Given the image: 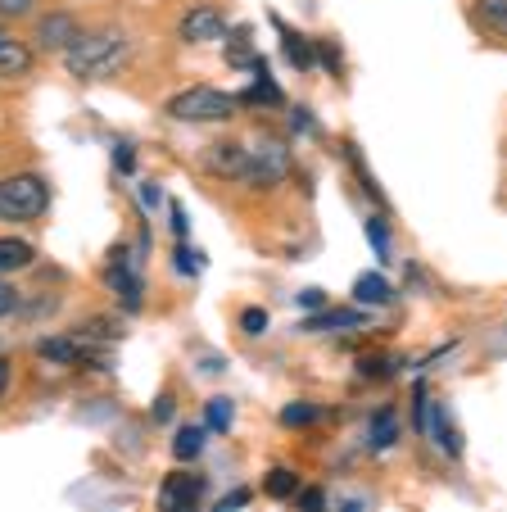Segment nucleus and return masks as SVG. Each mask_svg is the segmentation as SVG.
<instances>
[{
    "label": "nucleus",
    "mask_w": 507,
    "mask_h": 512,
    "mask_svg": "<svg viewBox=\"0 0 507 512\" xmlns=\"http://www.w3.org/2000/svg\"><path fill=\"white\" fill-rule=\"evenodd\" d=\"M132 46L123 32H77V41L64 50V68L82 82H100L127 64Z\"/></svg>",
    "instance_id": "1"
},
{
    "label": "nucleus",
    "mask_w": 507,
    "mask_h": 512,
    "mask_svg": "<svg viewBox=\"0 0 507 512\" xmlns=\"http://www.w3.org/2000/svg\"><path fill=\"white\" fill-rule=\"evenodd\" d=\"M50 204V186L46 177L37 173H14L0 182V218L5 223H28V218H41Z\"/></svg>",
    "instance_id": "2"
},
{
    "label": "nucleus",
    "mask_w": 507,
    "mask_h": 512,
    "mask_svg": "<svg viewBox=\"0 0 507 512\" xmlns=\"http://www.w3.org/2000/svg\"><path fill=\"white\" fill-rule=\"evenodd\" d=\"M168 114L177 123H227V118H236V96L218 87H186L168 100Z\"/></svg>",
    "instance_id": "3"
},
{
    "label": "nucleus",
    "mask_w": 507,
    "mask_h": 512,
    "mask_svg": "<svg viewBox=\"0 0 507 512\" xmlns=\"http://www.w3.org/2000/svg\"><path fill=\"white\" fill-rule=\"evenodd\" d=\"M286 173H290V150L281 141L245 145V168H240L245 186H277Z\"/></svg>",
    "instance_id": "4"
},
{
    "label": "nucleus",
    "mask_w": 507,
    "mask_h": 512,
    "mask_svg": "<svg viewBox=\"0 0 507 512\" xmlns=\"http://www.w3.org/2000/svg\"><path fill=\"white\" fill-rule=\"evenodd\" d=\"M105 281L118 300H123L127 313L141 309V277H136V259L127 245H114V254H109V263H105Z\"/></svg>",
    "instance_id": "5"
},
{
    "label": "nucleus",
    "mask_w": 507,
    "mask_h": 512,
    "mask_svg": "<svg viewBox=\"0 0 507 512\" xmlns=\"http://www.w3.org/2000/svg\"><path fill=\"white\" fill-rule=\"evenodd\" d=\"M37 354L50 358V363H64V368H100L105 363V354L82 336H50L37 345Z\"/></svg>",
    "instance_id": "6"
},
{
    "label": "nucleus",
    "mask_w": 507,
    "mask_h": 512,
    "mask_svg": "<svg viewBox=\"0 0 507 512\" xmlns=\"http://www.w3.org/2000/svg\"><path fill=\"white\" fill-rule=\"evenodd\" d=\"M200 494H204V481L195 472H173L163 481L159 490V512H195L200 508Z\"/></svg>",
    "instance_id": "7"
},
{
    "label": "nucleus",
    "mask_w": 507,
    "mask_h": 512,
    "mask_svg": "<svg viewBox=\"0 0 507 512\" xmlns=\"http://www.w3.org/2000/svg\"><path fill=\"white\" fill-rule=\"evenodd\" d=\"M182 37H186V41H195V46L222 41V37H227V19H222L218 5H195V10L182 19Z\"/></svg>",
    "instance_id": "8"
},
{
    "label": "nucleus",
    "mask_w": 507,
    "mask_h": 512,
    "mask_svg": "<svg viewBox=\"0 0 507 512\" xmlns=\"http://www.w3.org/2000/svg\"><path fill=\"white\" fill-rule=\"evenodd\" d=\"M77 19L73 14H64V10H55V14H41V23H37V46L41 50H68L77 41Z\"/></svg>",
    "instance_id": "9"
},
{
    "label": "nucleus",
    "mask_w": 507,
    "mask_h": 512,
    "mask_svg": "<svg viewBox=\"0 0 507 512\" xmlns=\"http://www.w3.org/2000/svg\"><path fill=\"white\" fill-rule=\"evenodd\" d=\"M32 73V50L19 37L0 32V78H28Z\"/></svg>",
    "instance_id": "10"
},
{
    "label": "nucleus",
    "mask_w": 507,
    "mask_h": 512,
    "mask_svg": "<svg viewBox=\"0 0 507 512\" xmlns=\"http://www.w3.org/2000/svg\"><path fill=\"white\" fill-rule=\"evenodd\" d=\"M204 168H209V173H218V177H236V182H240V168H245V145H240V141L209 145Z\"/></svg>",
    "instance_id": "11"
},
{
    "label": "nucleus",
    "mask_w": 507,
    "mask_h": 512,
    "mask_svg": "<svg viewBox=\"0 0 507 512\" xmlns=\"http://www.w3.org/2000/svg\"><path fill=\"white\" fill-rule=\"evenodd\" d=\"M363 322H367L363 309H322L317 318H304V331H354Z\"/></svg>",
    "instance_id": "12"
},
{
    "label": "nucleus",
    "mask_w": 507,
    "mask_h": 512,
    "mask_svg": "<svg viewBox=\"0 0 507 512\" xmlns=\"http://www.w3.org/2000/svg\"><path fill=\"white\" fill-rule=\"evenodd\" d=\"M32 259H37V250H32L28 241H19V236H0V277L23 272Z\"/></svg>",
    "instance_id": "13"
},
{
    "label": "nucleus",
    "mask_w": 507,
    "mask_h": 512,
    "mask_svg": "<svg viewBox=\"0 0 507 512\" xmlns=\"http://www.w3.org/2000/svg\"><path fill=\"white\" fill-rule=\"evenodd\" d=\"M354 300H358V309H376V304L390 300V281H385L381 272H363V277L354 281Z\"/></svg>",
    "instance_id": "14"
},
{
    "label": "nucleus",
    "mask_w": 507,
    "mask_h": 512,
    "mask_svg": "<svg viewBox=\"0 0 507 512\" xmlns=\"http://www.w3.org/2000/svg\"><path fill=\"white\" fill-rule=\"evenodd\" d=\"M367 440H372V449H390L399 440V413L394 408H376L372 426H367Z\"/></svg>",
    "instance_id": "15"
},
{
    "label": "nucleus",
    "mask_w": 507,
    "mask_h": 512,
    "mask_svg": "<svg viewBox=\"0 0 507 512\" xmlns=\"http://www.w3.org/2000/svg\"><path fill=\"white\" fill-rule=\"evenodd\" d=\"M471 14L485 23L489 32H507V0H471Z\"/></svg>",
    "instance_id": "16"
},
{
    "label": "nucleus",
    "mask_w": 507,
    "mask_h": 512,
    "mask_svg": "<svg viewBox=\"0 0 507 512\" xmlns=\"http://www.w3.org/2000/svg\"><path fill=\"white\" fill-rule=\"evenodd\" d=\"M277 28H281V50H286V59H295V68H313V50H308V41L299 37V32H290L281 19H277Z\"/></svg>",
    "instance_id": "17"
},
{
    "label": "nucleus",
    "mask_w": 507,
    "mask_h": 512,
    "mask_svg": "<svg viewBox=\"0 0 507 512\" xmlns=\"http://www.w3.org/2000/svg\"><path fill=\"white\" fill-rule=\"evenodd\" d=\"M200 449H204V431L200 426H182L173 440V454L182 458V463H191V458H200Z\"/></svg>",
    "instance_id": "18"
},
{
    "label": "nucleus",
    "mask_w": 507,
    "mask_h": 512,
    "mask_svg": "<svg viewBox=\"0 0 507 512\" xmlns=\"http://www.w3.org/2000/svg\"><path fill=\"white\" fill-rule=\"evenodd\" d=\"M263 490H268L272 499H290V494H299V476L286 472V467H272L268 481H263Z\"/></svg>",
    "instance_id": "19"
},
{
    "label": "nucleus",
    "mask_w": 507,
    "mask_h": 512,
    "mask_svg": "<svg viewBox=\"0 0 507 512\" xmlns=\"http://www.w3.org/2000/svg\"><path fill=\"white\" fill-rule=\"evenodd\" d=\"M231 399H209V404H204V422L213 426V431H231Z\"/></svg>",
    "instance_id": "20"
},
{
    "label": "nucleus",
    "mask_w": 507,
    "mask_h": 512,
    "mask_svg": "<svg viewBox=\"0 0 507 512\" xmlns=\"http://www.w3.org/2000/svg\"><path fill=\"white\" fill-rule=\"evenodd\" d=\"M322 417V408H313V404H286L281 408V426H308V422H317Z\"/></svg>",
    "instance_id": "21"
},
{
    "label": "nucleus",
    "mask_w": 507,
    "mask_h": 512,
    "mask_svg": "<svg viewBox=\"0 0 507 512\" xmlns=\"http://www.w3.org/2000/svg\"><path fill=\"white\" fill-rule=\"evenodd\" d=\"M240 331L245 336H263L268 331V309H245L240 313Z\"/></svg>",
    "instance_id": "22"
},
{
    "label": "nucleus",
    "mask_w": 507,
    "mask_h": 512,
    "mask_svg": "<svg viewBox=\"0 0 507 512\" xmlns=\"http://www.w3.org/2000/svg\"><path fill=\"white\" fill-rule=\"evenodd\" d=\"M277 87H272V82L268 78H259V87H249L245 91V105H277Z\"/></svg>",
    "instance_id": "23"
},
{
    "label": "nucleus",
    "mask_w": 507,
    "mask_h": 512,
    "mask_svg": "<svg viewBox=\"0 0 507 512\" xmlns=\"http://www.w3.org/2000/svg\"><path fill=\"white\" fill-rule=\"evenodd\" d=\"M173 268L182 272V277H195V272H200V254H195V250H186V245H177V254H173Z\"/></svg>",
    "instance_id": "24"
},
{
    "label": "nucleus",
    "mask_w": 507,
    "mask_h": 512,
    "mask_svg": "<svg viewBox=\"0 0 507 512\" xmlns=\"http://www.w3.org/2000/svg\"><path fill=\"white\" fill-rule=\"evenodd\" d=\"M55 309H59V300H55V295H46V300H32V304L19 300V309H14V313H23V318H46V313H55Z\"/></svg>",
    "instance_id": "25"
},
{
    "label": "nucleus",
    "mask_w": 507,
    "mask_h": 512,
    "mask_svg": "<svg viewBox=\"0 0 507 512\" xmlns=\"http://www.w3.org/2000/svg\"><path fill=\"white\" fill-rule=\"evenodd\" d=\"M14 309H19V290H14L10 281L0 277V318H10Z\"/></svg>",
    "instance_id": "26"
},
{
    "label": "nucleus",
    "mask_w": 507,
    "mask_h": 512,
    "mask_svg": "<svg viewBox=\"0 0 507 512\" xmlns=\"http://www.w3.org/2000/svg\"><path fill=\"white\" fill-rule=\"evenodd\" d=\"M367 236H372L376 254H385V250H390V232H385V223H381V218H372V223H367Z\"/></svg>",
    "instance_id": "27"
},
{
    "label": "nucleus",
    "mask_w": 507,
    "mask_h": 512,
    "mask_svg": "<svg viewBox=\"0 0 507 512\" xmlns=\"http://www.w3.org/2000/svg\"><path fill=\"white\" fill-rule=\"evenodd\" d=\"M37 0H0V19H19V14H28Z\"/></svg>",
    "instance_id": "28"
},
{
    "label": "nucleus",
    "mask_w": 507,
    "mask_h": 512,
    "mask_svg": "<svg viewBox=\"0 0 507 512\" xmlns=\"http://www.w3.org/2000/svg\"><path fill=\"white\" fill-rule=\"evenodd\" d=\"M136 200H141V209H154V204L163 200V191L154 182H141V186H136Z\"/></svg>",
    "instance_id": "29"
},
{
    "label": "nucleus",
    "mask_w": 507,
    "mask_h": 512,
    "mask_svg": "<svg viewBox=\"0 0 507 512\" xmlns=\"http://www.w3.org/2000/svg\"><path fill=\"white\" fill-rule=\"evenodd\" d=\"M240 503H249V490H231L227 499H222V503H218V508H213V512H236Z\"/></svg>",
    "instance_id": "30"
},
{
    "label": "nucleus",
    "mask_w": 507,
    "mask_h": 512,
    "mask_svg": "<svg viewBox=\"0 0 507 512\" xmlns=\"http://www.w3.org/2000/svg\"><path fill=\"white\" fill-rule=\"evenodd\" d=\"M10 377H14V363L5 354H0V399L10 395Z\"/></svg>",
    "instance_id": "31"
},
{
    "label": "nucleus",
    "mask_w": 507,
    "mask_h": 512,
    "mask_svg": "<svg viewBox=\"0 0 507 512\" xmlns=\"http://www.w3.org/2000/svg\"><path fill=\"white\" fill-rule=\"evenodd\" d=\"M114 164L123 168V173H132V145H114Z\"/></svg>",
    "instance_id": "32"
},
{
    "label": "nucleus",
    "mask_w": 507,
    "mask_h": 512,
    "mask_svg": "<svg viewBox=\"0 0 507 512\" xmlns=\"http://www.w3.org/2000/svg\"><path fill=\"white\" fill-rule=\"evenodd\" d=\"M173 232L186 241V232H191V223H186V213H182V204H173Z\"/></svg>",
    "instance_id": "33"
},
{
    "label": "nucleus",
    "mask_w": 507,
    "mask_h": 512,
    "mask_svg": "<svg viewBox=\"0 0 507 512\" xmlns=\"http://www.w3.org/2000/svg\"><path fill=\"white\" fill-rule=\"evenodd\" d=\"M299 300H304V309H322V304H326V295H322V290H304Z\"/></svg>",
    "instance_id": "34"
},
{
    "label": "nucleus",
    "mask_w": 507,
    "mask_h": 512,
    "mask_svg": "<svg viewBox=\"0 0 507 512\" xmlns=\"http://www.w3.org/2000/svg\"><path fill=\"white\" fill-rule=\"evenodd\" d=\"M154 417H159V422H168V417H173V399L163 395V399H159V408H154Z\"/></svg>",
    "instance_id": "35"
},
{
    "label": "nucleus",
    "mask_w": 507,
    "mask_h": 512,
    "mask_svg": "<svg viewBox=\"0 0 507 512\" xmlns=\"http://www.w3.org/2000/svg\"><path fill=\"white\" fill-rule=\"evenodd\" d=\"M317 508H322V494L308 490V494H304V512H317Z\"/></svg>",
    "instance_id": "36"
},
{
    "label": "nucleus",
    "mask_w": 507,
    "mask_h": 512,
    "mask_svg": "<svg viewBox=\"0 0 507 512\" xmlns=\"http://www.w3.org/2000/svg\"><path fill=\"white\" fill-rule=\"evenodd\" d=\"M345 512H363V508H358V503H345Z\"/></svg>",
    "instance_id": "37"
}]
</instances>
